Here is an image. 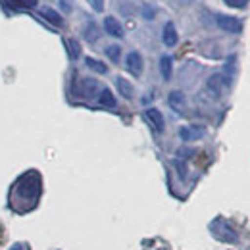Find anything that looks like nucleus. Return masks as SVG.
Listing matches in <instances>:
<instances>
[{
  "mask_svg": "<svg viewBox=\"0 0 250 250\" xmlns=\"http://www.w3.org/2000/svg\"><path fill=\"white\" fill-rule=\"evenodd\" d=\"M227 85H229V79H227L225 75H221V73H214V75L206 81V89H208V93L212 94V96H216V98L223 93V89H225Z\"/></svg>",
  "mask_w": 250,
  "mask_h": 250,
  "instance_id": "obj_4",
  "label": "nucleus"
},
{
  "mask_svg": "<svg viewBox=\"0 0 250 250\" xmlns=\"http://www.w3.org/2000/svg\"><path fill=\"white\" fill-rule=\"evenodd\" d=\"M83 35H85V39H87L89 42H94V41L98 39V27H96V23H94V21H89L87 27L83 29Z\"/></svg>",
  "mask_w": 250,
  "mask_h": 250,
  "instance_id": "obj_17",
  "label": "nucleus"
},
{
  "mask_svg": "<svg viewBox=\"0 0 250 250\" xmlns=\"http://www.w3.org/2000/svg\"><path fill=\"white\" fill-rule=\"evenodd\" d=\"M210 233L214 235V239H218L219 243H235V241L239 239L237 231H235L227 221H223L221 218L214 219V221L210 223Z\"/></svg>",
  "mask_w": 250,
  "mask_h": 250,
  "instance_id": "obj_2",
  "label": "nucleus"
},
{
  "mask_svg": "<svg viewBox=\"0 0 250 250\" xmlns=\"http://www.w3.org/2000/svg\"><path fill=\"white\" fill-rule=\"evenodd\" d=\"M116 85H118V91L122 93L124 98H133V87H131V83L124 79V77H118L116 79Z\"/></svg>",
  "mask_w": 250,
  "mask_h": 250,
  "instance_id": "obj_15",
  "label": "nucleus"
},
{
  "mask_svg": "<svg viewBox=\"0 0 250 250\" xmlns=\"http://www.w3.org/2000/svg\"><path fill=\"white\" fill-rule=\"evenodd\" d=\"M21 2H23L25 8H35L37 6V0H21Z\"/></svg>",
  "mask_w": 250,
  "mask_h": 250,
  "instance_id": "obj_25",
  "label": "nucleus"
},
{
  "mask_svg": "<svg viewBox=\"0 0 250 250\" xmlns=\"http://www.w3.org/2000/svg\"><path fill=\"white\" fill-rule=\"evenodd\" d=\"M216 23H218L219 29L227 33H241L243 31V21L239 18H233V16H223L219 14L216 16Z\"/></svg>",
  "mask_w": 250,
  "mask_h": 250,
  "instance_id": "obj_3",
  "label": "nucleus"
},
{
  "mask_svg": "<svg viewBox=\"0 0 250 250\" xmlns=\"http://www.w3.org/2000/svg\"><path fill=\"white\" fill-rule=\"evenodd\" d=\"M98 102H100L102 106H106V108H116V98H114V94H112L110 89H102V91H100Z\"/></svg>",
  "mask_w": 250,
  "mask_h": 250,
  "instance_id": "obj_14",
  "label": "nucleus"
},
{
  "mask_svg": "<svg viewBox=\"0 0 250 250\" xmlns=\"http://www.w3.org/2000/svg\"><path fill=\"white\" fill-rule=\"evenodd\" d=\"M204 135H206V129H204L202 125H185V127L179 129V137H181V141H185V143L198 141V139H202Z\"/></svg>",
  "mask_w": 250,
  "mask_h": 250,
  "instance_id": "obj_5",
  "label": "nucleus"
},
{
  "mask_svg": "<svg viewBox=\"0 0 250 250\" xmlns=\"http://www.w3.org/2000/svg\"><path fill=\"white\" fill-rule=\"evenodd\" d=\"M125 65H127V69L135 75V77H139L141 73H143V56L139 54V52H129L127 54V60H125Z\"/></svg>",
  "mask_w": 250,
  "mask_h": 250,
  "instance_id": "obj_7",
  "label": "nucleus"
},
{
  "mask_svg": "<svg viewBox=\"0 0 250 250\" xmlns=\"http://www.w3.org/2000/svg\"><path fill=\"white\" fill-rule=\"evenodd\" d=\"M39 198H41V175L37 171H29L14 183L10 192V206L16 212L25 214L39 204Z\"/></svg>",
  "mask_w": 250,
  "mask_h": 250,
  "instance_id": "obj_1",
  "label": "nucleus"
},
{
  "mask_svg": "<svg viewBox=\"0 0 250 250\" xmlns=\"http://www.w3.org/2000/svg\"><path fill=\"white\" fill-rule=\"evenodd\" d=\"M91 6L94 8V12H102L104 10V0H91Z\"/></svg>",
  "mask_w": 250,
  "mask_h": 250,
  "instance_id": "obj_21",
  "label": "nucleus"
},
{
  "mask_svg": "<svg viewBox=\"0 0 250 250\" xmlns=\"http://www.w3.org/2000/svg\"><path fill=\"white\" fill-rule=\"evenodd\" d=\"M167 102H169L171 110H175V112H183L185 110V94L181 91H171L169 96H167Z\"/></svg>",
  "mask_w": 250,
  "mask_h": 250,
  "instance_id": "obj_11",
  "label": "nucleus"
},
{
  "mask_svg": "<svg viewBox=\"0 0 250 250\" xmlns=\"http://www.w3.org/2000/svg\"><path fill=\"white\" fill-rule=\"evenodd\" d=\"M10 250H23V245H21V243H16Z\"/></svg>",
  "mask_w": 250,
  "mask_h": 250,
  "instance_id": "obj_27",
  "label": "nucleus"
},
{
  "mask_svg": "<svg viewBox=\"0 0 250 250\" xmlns=\"http://www.w3.org/2000/svg\"><path fill=\"white\" fill-rule=\"evenodd\" d=\"M154 8H150V6H145V10H143V16L146 18V20H150V18H154Z\"/></svg>",
  "mask_w": 250,
  "mask_h": 250,
  "instance_id": "obj_22",
  "label": "nucleus"
},
{
  "mask_svg": "<svg viewBox=\"0 0 250 250\" xmlns=\"http://www.w3.org/2000/svg\"><path fill=\"white\" fill-rule=\"evenodd\" d=\"M60 6H62L63 12H69V10H71V4H69V0H60Z\"/></svg>",
  "mask_w": 250,
  "mask_h": 250,
  "instance_id": "obj_24",
  "label": "nucleus"
},
{
  "mask_svg": "<svg viewBox=\"0 0 250 250\" xmlns=\"http://www.w3.org/2000/svg\"><path fill=\"white\" fill-rule=\"evenodd\" d=\"M145 120L148 122V125L156 131V133H162L164 129H166V122H164V116H162V112L156 110V108H148L146 112H145Z\"/></svg>",
  "mask_w": 250,
  "mask_h": 250,
  "instance_id": "obj_6",
  "label": "nucleus"
},
{
  "mask_svg": "<svg viewBox=\"0 0 250 250\" xmlns=\"http://www.w3.org/2000/svg\"><path fill=\"white\" fill-rule=\"evenodd\" d=\"M41 16H42L48 23H52V25H56V27H63V18L54 10V8H48V6L41 8Z\"/></svg>",
  "mask_w": 250,
  "mask_h": 250,
  "instance_id": "obj_10",
  "label": "nucleus"
},
{
  "mask_svg": "<svg viewBox=\"0 0 250 250\" xmlns=\"http://www.w3.org/2000/svg\"><path fill=\"white\" fill-rule=\"evenodd\" d=\"M175 166H177V169H179L181 177H185V175H187V167H185V164H183L181 160H177V162H175Z\"/></svg>",
  "mask_w": 250,
  "mask_h": 250,
  "instance_id": "obj_23",
  "label": "nucleus"
},
{
  "mask_svg": "<svg viewBox=\"0 0 250 250\" xmlns=\"http://www.w3.org/2000/svg\"><path fill=\"white\" fill-rule=\"evenodd\" d=\"M96 87H98V83H96L94 79H83V81L79 83V89H81V91H77V94H81V96H85V98H91V96L96 93Z\"/></svg>",
  "mask_w": 250,
  "mask_h": 250,
  "instance_id": "obj_12",
  "label": "nucleus"
},
{
  "mask_svg": "<svg viewBox=\"0 0 250 250\" xmlns=\"http://www.w3.org/2000/svg\"><path fill=\"white\" fill-rule=\"evenodd\" d=\"M179 156H183V158L192 156V150H188V148H181V150H179Z\"/></svg>",
  "mask_w": 250,
  "mask_h": 250,
  "instance_id": "obj_26",
  "label": "nucleus"
},
{
  "mask_svg": "<svg viewBox=\"0 0 250 250\" xmlns=\"http://www.w3.org/2000/svg\"><path fill=\"white\" fill-rule=\"evenodd\" d=\"M85 63L93 69V71H96V73H106L108 71V67H106V63H102L100 60H94V58H85Z\"/></svg>",
  "mask_w": 250,
  "mask_h": 250,
  "instance_id": "obj_18",
  "label": "nucleus"
},
{
  "mask_svg": "<svg viewBox=\"0 0 250 250\" xmlns=\"http://www.w3.org/2000/svg\"><path fill=\"white\" fill-rule=\"evenodd\" d=\"M223 2L231 8H247V4H249V0H223Z\"/></svg>",
  "mask_w": 250,
  "mask_h": 250,
  "instance_id": "obj_20",
  "label": "nucleus"
},
{
  "mask_svg": "<svg viewBox=\"0 0 250 250\" xmlns=\"http://www.w3.org/2000/svg\"><path fill=\"white\" fill-rule=\"evenodd\" d=\"M104 29H106V33L110 37H116V39H122L124 37V27H122V23L114 16H108L104 20Z\"/></svg>",
  "mask_w": 250,
  "mask_h": 250,
  "instance_id": "obj_8",
  "label": "nucleus"
},
{
  "mask_svg": "<svg viewBox=\"0 0 250 250\" xmlns=\"http://www.w3.org/2000/svg\"><path fill=\"white\" fill-rule=\"evenodd\" d=\"M65 46H67V54H69L71 60H77L81 56V44L75 39H67L65 41Z\"/></svg>",
  "mask_w": 250,
  "mask_h": 250,
  "instance_id": "obj_16",
  "label": "nucleus"
},
{
  "mask_svg": "<svg viewBox=\"0 0 250 250\" xmlns=\"http://www.w3.org/2000/svg\"><path fill=\"white\" fill-rule=\"evenodd\" d=\"M160 73H162V77H164L166 81H169V79H171V73H173V62H171V58H169L167 54L160 58Z\"/></svg>",
  "mask_w": 250,
  "mask_h": 250,
  "instance_id": "obj_13",
  "label": "nucleus"
},
{
  "mask_svg": "<svg viewBox=\"0 0 250 250\" xmlns=\"http://www.w3.org/2000/svg\"><path fill=\"white\" fill-rule=\"evenodd\" d=\"M162 41H164V44H166V46H169V48L177 44L179 37H177V29H175V25H173L171 21H167V23L164 25V33H162Z\"/></svg>",
  "mask_w": 250,
  "mask_h": 250,
  "instance_id": "obj_9",
  "label": "nucleus"
},
{
  "mask_svg": "<svg viewBox=\"0 0 250 250\" xmlns=\"http://www.w3.org/2000/svg\"><path fill=\"white\" fill-rule=\"evenodd\" d=\"M106 56L112 60V62H120V56H122V48L118 44H110L106 46Z\"/></svg>",
  "mask_w": 250,
  "mask_h": 250,
  "instance_id": "obj_19",
  "label": "nucleus"
},
{
  "mask_svg": "<svg viewBox=\"0 0 250 250\" xmlns=\"http://www.w3.org/2000/svg\"><path fill=\"white\" fill-rule=\"evenodd\" d=\"M181 2H185V4H187V2H192V0H181Z\"/></svg>",
  "mask_w": 250,
  "mask_h": 250,
  "instance_id": "obj_28",
  "label": "nucleus"
}]
</instances>
